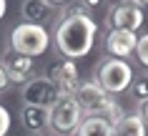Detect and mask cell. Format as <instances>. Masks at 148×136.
<instances>
[{
	"label": "cell",
	"mask_w": 148,
	"mask_h": 136,
	"mask_svg": "<svg viewBox=\"0 0 148 136\" xmlns=\"http://www.w3.org/2000/svg\"><path fill=\"white\" fill-rule=\"evenodd\" d=\"M138 116L148 124V101H140V104H138Z\"/></svg>",
	"instance_id": "ac0fdd59"
},
{
	"label": "cell",
	"mask_w": 148,
	"mask_h": 136,
	"mask_svg": "<svg viewBox=\"0 0 148 136\" xmlns=\"http://www.w3.org/2000/svg\"><path fill=\"white\" fill-rule=\"evenodd\" d=\"M95 33H98L95 20L83 10V5H78V8L65 10L60 15V20L55 23L53 43L63 58L75 61V58H83L93 50Z\"/></svg>",
	"instance_id": "6da1fadb"
},
{
	"label": "cell",
	"mask_w": 148,
	"mask_h": 136,
	"mask_svg": "<svg viewBox=\"0 0 148 136\" xmlns=\"http://www.w3.org/2000/svg\"><path fill=\"white\" fill-rule=\"evenodd\" d=\"M136 46H138V35L131 30H110L106 38V50L113 58H123V61L136 53Z\"/></svg>",
	"instance_id": "30bf717a"
},
{
	"label": "cell",
	"mask_w": 148,
	"mask_h": 136,
	"mask_svg": "<svg viewBox=\"0 0 148 136\" xmlns=\"http://www.w3.org/2000/svg\"><path fill=\"white\" fill-rule=\"evenodd\" d=\"M20 13H23L25 23L43 25V28H45V23L53 20V15H55V5L50 0H23Z\"/></svg>",
	"instance_id": "8fae6325"
},
{
	"label": "cell",
	"mask_w": 148,
	"mask_h": 136,
	"mask_svg": "<svg viewBox=\"0 0 148 136\" xmlns=\"http://www.w3.org/2000/svg\"><path fill=\"white\" fill-rule=\"evenodd\" d=\"M10 124H13V121H10V111L5 106H0V136H5L10 131Z\"/></svg>",
	"instance_id": "e0dca14e"
},
{
	"label": "cell",
	"mask_w": 148,
	"mask_h": 136,
	"mask_svg": "<svg viewBox=\"0 0 148 136\" xmlns=\"http://www.w3.org/2000/svg\"><path fill=\"white\" fill-rule=\"evenodd\" d=\"M133 68L128 61H123V58H103L101 63L95 66V83L106 91V93H110V96H118V93H123V91H128L133 83Z\"/></svg>",
	"instance_id": "3957f363"
},
{
	"label": "cell",
	"mask_w": 148,
	"mask_h": 136,
	"mask_svg": "<svg viewBox=\"0 0 148 136\" xmlns=\"http://www.w3.org/2000/svg\"><path fill=\"white\" fill-rule=\"evenodd\" d=\"M83 5L86 8H98V5H103V0H83Z\"/></svg>",
	"instance_id": "ffe728a7"
},
{
	"label": "cell",
	"mask_w": 148,
	"mask_h": 136,
	"mask_svg": "<svg viewBox=\"0 0 148 136\" xmlns=\"http://www.w3.org/2000/svg\"><path fill=\"white\" fill-rule=\"evenodd\" d=\"M48 78L53 81V86L58 88L60 98L63 96H75V91H78V86H80L78 66H75V61H68V58H63V61H58V63L50 66Z\"/></svg>",
	"instance_id": "52a82bcc"
},
{
	"label": "cell",
	"mask_w": 148,
	"mask_h": 136,
	"mask_svg": "<svg viewBox=\"0 0 148 136\" xmlns=\"http://www.w3.org/2000/svg\"><path fill=\"white\" fill-rule=\"evenodd\" d=\"M80 121H83V108L73 96H63L48 111V126L55 134H73Z\"/></svg>",
	"instance_id": "5b68a950"
},
{
	"label": "cell",
	"mask_w": 148,
	"mask_h": 136,
	"mask_svg": "<svg viewBox=\"0 0 148 136\" xmlns=\"http://www.w3.org/2000/svg\"><path fill=\"white\" fill-rule=\"evenodd\" d=\"M133 56L138 58V63L143 66V68H148V33H143L138 38V46H136V53Z\"/></svg>",
	"instance_id": "2e32d148"
},
{
	"label": "cell",
	"mask_w": 148,
	"mask_h": 136,
	"mask_svg": "<svg viewBox=\"0 0 148 136\" xmlns=\"http://www.w3.org/2000/svg\"><path fill=\"white\" fill-rule=\"evenodd\" d=\"M0 66L5 68V73H8V81H10V83L23 86V83H28V81H30V73H33V58L20 56V53H15V50H8V53L3 56V61H0Z\"/></svg>",
	"instance_id": "9c48e42d"
},
{
	"label": "cell",
	"mask_w": 148,
	"mask_h": 136,
	"mask_svg": "<svg viewBox=\"0 0 148 136\" xmlns=\"http://www.w3.org/2000/svg\"><path fill=\"white\" fill-rule=\"evenodd\" d=\"M20 121H23V126L28 131H40V128L48 126V111L45 108H38V106H23Z\"/></svg>",
	"instance_id": "5bb4252c"
},
{
	"label": "cell",
	"mask_w": 148,
	"mask_h": 136,
	"mask_svg": "<svg viewBox=\"0 0 148 136\" xmlns=\"http://www.w3.org/2000/svg\"><path fill=\"white\" fill-rule=\"evenodd\" d=\"M73 98L80 104L83 116H101V119L110 121V124H116V121L123 116L121 106L116 104V98L110 96V93H106L95 81H86V83H80Z\"/></svg>",
	"instance_id": "7a4b0ae2"
},
{
	"label": "cell",
	"mask_w": 148,
	"mask_h": 136,
	"mask_svg": "<svg viewBox=\"0 0 148 136\" xmlns=\"http://www.w3.org/2000/svg\"><path fill=\"white\" fill-rule=\"evenodd\" d=\"M113 136H146V121L138 113H123L113 124Z\"/></svg>",
	"instance_id": "4fadbf2b"
},
{
	"label": "cell",
	"mask_w": 148,
	"mask_h": 136,
	"mask_svg": "<svg viewBox=\"0 0 148 136\" xmlns=\"http://www.w3.org/2000/svg\"><path fill=\"white\" fill-rule=\"evenodd\" d=\"M58 101H60V93L48 76H35L28 83H23V106H38L50 111Z\"/></svg>",
	"instance_id": "8992f818"
},
{
	"label": "cell",
	"mask_w": 148,
	"mask_h": 136,
	"mask_svg": "<svg viewBox=\"0 0 148 136\" xmlns=\"http://www.w3.org/2000/svg\"><path fill=\"white\" fill-rule=\"evenodd\" d=\"M75 136H113V124L101 116H83L78 128L73 131Z\"/></svg>",
	"instance_id": "7c38bea8"
},
{
	"label": "cell",
	"mask_w": 148,
	"mask_h": 136,
	"mask_svg": "<svg viewBox=\"0 0 148 136\" xmlns=\"http://www.w3.org/2000/svg\"><path fill=\"white\" fill-rule=\"evenodd\" d=\"M131 93L136 96V101H148V73H140V76H133L131 83Z\"/></svg>",
	"instance_id": "9a60e30c"
},
{
	"label": "cell",
	"mask_w": 148,
	"mask_h": 136,
	"mask_svg": "<svg viewBox=\"0 0 148 136\" xmlns=\"http://www.w3.org/2000/svg\"><path fill=\"white\" fill-rule=\"evenodd\" d=\"M143 25V8L133 3H121L108 13V28L110 30H131L136 33Z\"/></svg>",
	"instance_id": "ba28073f"
},
{
	"label": "cell",
	"mask_w": 148,
	"mask_h": 136,
	"mask_svg": "<svg viewBox=\"0 0 148 136\" xmlns=\"http://www.w3.org/2000/svg\"><path fill=\"white\" fill-rule=\"evenodd\" d=\"M10 50H15L20 56L35 58L43 56L50 46V33L43 25H33V23H18L10 30Z\"/></svg>",
	"instance_id": "277c9868"
},
{
	"label": "cell",
	"mask_w": 148,
	"mask_h": 136,
	"mask_svg": "<svg viewBox=\"0 0 148 136\" xmlns=\"http://www.w3.org/2000/svg\"><path fill=\"white\" fill-rule=\"evenodd\" d=\"M5 10H8V0H0V20L5 15Z\"/></svg>",
	"instance_id": "44dd1931"
},
{
	"label": "cell",
	"mask_w": 148,
	"mask_h": 136,
	"mask_svg": "<svg viewBox=\"0 0 148 136\" xmlns=\"http://www.w3.org/2000/svg\"><path fill=\"white\" fill-rule=\"evenodd\" d=\"M53 5H60V3H68V0H50Z\"/></svg>",
	"instance_id": "7402d4cb"
},
{
	"label": "cell",
	"mask_w": 148,
	"mask_h": 136,
	"mask_svg": "<svg viewBox=\"0 0 148 136\" xmlns=\"http://www.w3.org/2000/svg\"><path fill=\"white\" fill-rule=\"evenodd\" d=\"M10 81H8V73H5V68L0 66V91H5V86H8Z\"/></svg>",
	"instance_id": "d6986e66"
}]
</instances>
